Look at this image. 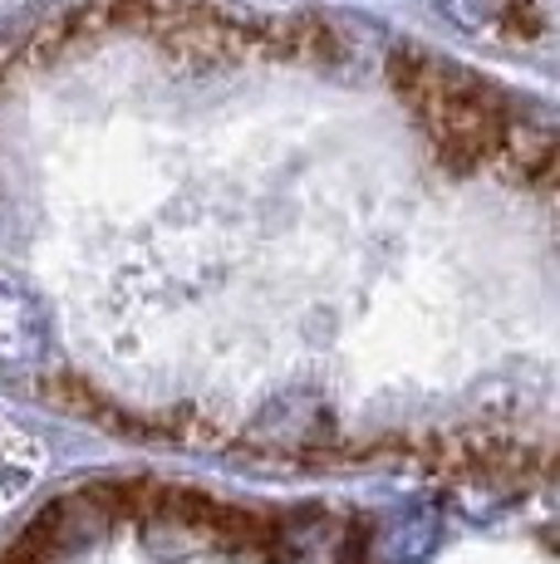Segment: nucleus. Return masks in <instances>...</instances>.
<instances>
[{
  "instance_id": "obj_1",
  "label": "nucleus",
  "mask_w": 560,
  "mask_h": 564,
  "mask_svg": "<svg viewBox=\"0 0 560 564\" xmlns=\"http://www.w3.org/2000/svg\"><path fill=\"white\" fill-rule=\"evenodd\" d=\"M261 555L271 564H364L369 525L340 511H295L271 525Z\"/></svg>"
},
{
  "instance_id": "obj_2",
  "label": "nucleus",
  "mask_w": 560,
  "mask_h": 564,
  "mask_svg": "<svg viewBox=\"0 0 560 564\" xmlns=\"http://www.w3.org/2000/svg\"><path fill=\"white\" fill-rule=\"evenodd\" d=\"M246 447L261 452V457H290L315 466L320 452L335 447V417L310 388H295V393L256 412L251 427H246Z\"/></svg>"
},
{
  "instance_id": "obj_3",
  "label": "nucleus",
  "mask_w": 560,
  "mask_h": 564,
  "mask_svg": "<svg viewBox=\"0 0 560 564\" xmlns=\"http://www.w3.org/2000/svg\"><path fill=\"white\" fill-rule=\"evenodd\" d=\"M462 30L502 40H536L546 30V15L536 0H438Z\"/></svg>"
},
{
  "instance_id": "obj_4",
  "label": "nucleus",
  "mask_w": 560,
  "mask_h": 564,
  "mask_svg": "<svg viewBox=\"0 0 560 564\" xmlns=\"http://www.w3.org/2000/svg\"><path fill=\"white\" fill-rule=\"evenodd\" d=\"M40 398H45V403H55V408H64V412H79V417H89L94 427H109L114 412H118L109 398L89 383V378H74V373L45 378V383H40Z\"/></svg>"
}]
</instances>
